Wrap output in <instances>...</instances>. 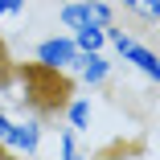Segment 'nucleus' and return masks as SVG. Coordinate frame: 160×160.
Here are the masks:
<instances>
[{
	"label": "nucleus",
	"mask_w": 160,
	"mask_h": 160,
	"mask_svg": "<svg viewBox=\"0 0 160 160\" xmlns=\"http://www.w3.org/2000/svg\"><path fill=\"white\" fill-rule=\"evenodd\" d=\"M107 45H115V53L123 58V62H132V66L144 74V78H152V82H160V53H152L148 45H140L132 33H123V29L111 21L107 25Z\"/></svg>",
	"instance_id": "f257e3e1"
},
{
	"label": "nucleus",
	"mask_w": 160,
	"mask_h": 160,
	"mask_svg": "<svg viewBox=\"0 0 160 160\" xmlns=\"http://www.w3.org/2000/svg\"><path fill=\"white\" fill-rule=\"evenodd\" d=\"M62 25L70 29H86V25H111L115 21V8L103 4V0H70V4H62Z\"/></svg>",
	"instance_id": "f03ea898"
},
{
	"label": "nucleus",
	"mask_w": 160,
	"mask_h": 160,
	"mask_svg": "<svg viewBox=\"0 0 160 160\" xmlns=\"http://www.w3.org/2000/svg\"><path fill=\"white\" fill-rule=\"evenodd\" d=\"M0 144L8 152H17V156H25V160H37V152H41V119H12L8 136Z\"/></svg>",
	"instance_id": "7ed1b4c3"
},
{
	"label": "nucleus",
	"mask_w": 160,
	"mask_h": 160,
	"mask_svg": "<svg viewBox=\"0 0 160 160\" xmlns=\"http://www.w3.org/2000/svg\"><path fill=\"white\" fill-rule=\"evenodd\" d=\"M78 45L74 37H45L37 45V66L41 70H74V62H78Z\"/></svg>",
	"instance_id": "20e7f679"
},
{
	"label": "nucleus",
	"mask_w": 160,
	"mask_h": 160,
	"mask_svg": "<svg viewBox=\"0 0 160 160\" xmlns=\"http://www.w3.org/2000/svg\"><path fill=\"white\" fill-rule=\"evenodd\" d=\"M74 70H78V78H82L86 86H103V82L111 78V62L103 58V49H94V53H78Z\"/></svg>",
	"instance_id": "39448f33"
},
{
	"label": "nucleus",
	"mask_w": 160,
	"mask_h": 160,
	"mask_svg": "<svg viewBox=\"0 0 160 160\" xmlns=\"http://www.w3.org/2000/svg\"><path fill=\"white\" fill-rule=\"evenodd\" d=\"M74 45L82 49V53H94V49H103L107 45V25H86V29H74Z\"/></svg>",
	"instance_id": "423d86ee"
},
{
	"label": "nucleus",
	"mask_w": 160,
	"mask_h": 160,
	"mask_svg": "<svg viewBox=\"0 0 160 160\" xmlns=\"http://www.w3.org/2000/svg\"><path fill=\"white\" fill-rule=\"evenodd\" d=\"M66 123L74 132H90V103L86 99H70L66 103Z\"/></svg>",
	"instance_id": "0eeeda50"
},
{
	"label": "nucleus",
	"mask_w": 160,
	"mask_h": 160,
	"mask_svg": "<svg viewBox=\"0 0 160 160\" xmlns=\"http://www.w3.org/2000/svg\"><path fill=\"white\" fill-rule=\"evenodd\" d=\"M74 127H62V132H58V160H86L82 152H78V144H74Z\"/></svg>",
	"instance_id": "6e6552de"
},
{
	"label": "nucleus",
	"mask_w": 160,
	"mask_h": 160,
	"mask_svg": "<svg viewBox=\"0 0 160 160\" xmlns=\"http://www.w3.org/2000/svg\"><path fill=\"white\" fill-rule=\"evenodd\" d=\"M25 12V0H0V21L4 17H21Z\"/></svg>",
	"instance_id": "1a4fd4ad"
},
{
	"label": "nucleus",
	"mask_w": 160,
	"mask_h": 160,
	"mask_svg": "<svg viewBox=\"0 0 160 160\" xmlns=\"http://www.w3.org/2000/svg\"><path fill=\"white\" fill-rule=\"evenodd\" d=\"M140 17L144 21H160V0H144V4H140Z\"/></svg>",
	"instance_id": "9d476101"
},
{
	"label": "nucleus",
	"mask_w": 160,
	"mask_h": 160,
	"mask_svg": "<svg viewBox=\"0 0 160 160\" xmlns=\"http://www.w3.org/2000/svg\"><path fill=\"white\" fill-rule=\"evenodd\" d=\"M8 74H12V70H8V58H4V53H0V90H4V86H8Z\"/></svg>",
	"instance_id": "9b49d317"
},
{
	"label": "nucleus",
	"mask_w": 160,
	"mask_h": 160,
	"mask_svg": "<svg viewBox=\"0 0 160 160\" xmlns=\"http://www.w3.org/2000/svg\"><path fill=\"white\" fill-rule=\"evenodd\" d=\"M119 4H123L127 12H136V17H140V4H144V0H119Z\"/></svg>",
	"instance_id": "f8f14e48"
}]
</instances>
